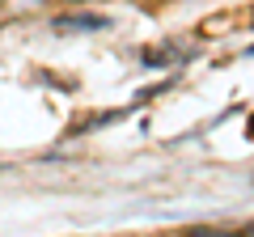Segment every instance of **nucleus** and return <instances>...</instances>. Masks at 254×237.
<instances>
[{
    "mask_svg": "<svg viewBox=\"0 0 254 237\" xmlns=\"http://www.w3.org/2000/svg\"><path fill=\"white\" fill-rule=\"evenodd\" d=\"M55 30H81V34H93V30H110V21L102 17V13H64V17H55Z\"/></svg>",
    "mask_w": 254,
    "mask_h": 237,
    "instance_id": "obj_1",
    "label": "nucleus"
},
{
    "mask_svg": "<svg viewBox=\"0 0 254 237\" xmlns=\"http://www.w3.org/2000/svg\"><path fill=\"white\" fill-rule=\"evenodd\" d=\"M187 237H237V233H225V229H190Z\"/></svg>",
    "mask_w": 254,
    "mask_h": 237,
    "instance_id": "obj_2",
    "label": "nucleus"
}]
</instances>
